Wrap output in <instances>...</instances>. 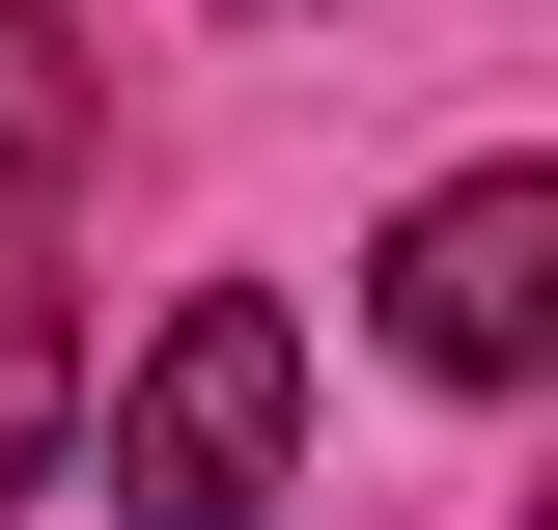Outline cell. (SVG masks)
Masks as SVG:
<instances>
[{
  "label": "cell",
  "instance_id": "6da1fadb",
  "mask_svg": "<svg viewBox=\"0 0 558 530\" xmlns=\"http://www.w3.org/2000/svg\"><path fill=\"white\" fill-rule=\"evenodd\" d=\"M279 447H307V308L279 279H196L112 363V530H279Z\"/></svg>",
  "mask_w": 558,
  "mask_h": 530
},
{
  "label": "cell",
  "instance_id": "7a4b0ae2",
  "mask_svg": "<svg viewBox=\"0 0 558 530\" xmlns=\"http://www.w3.org/2000/svg\"><path fill=\"white\" fill-rule=\"evenodd\" d=\"M391 363L418 392H531L558 363V168H447L391 224Z\"/></svg>",
  "mask_w": 558,
  "mask_h": 530
},
{
  "label": "cell",
  "instance_id": "3957f363",
  "mask_svg": "<svg viewBox=\"0 0 558 530\" xmlns=\"http://www.w3.org/2000/svg\"><path fill=\"white\" fill-rule=\"evenodd\" d=\"M84 140H112V57H84L57 0H0V224H57V196H84Z\"/></svg>",
  "mask_w": 558,
  "mask_h": 530
},
{
  "label": "cell",
  "instance_id": "277c9868",
  "mask_svg": "<svg viewBox=\"0 0 558 530\" xmlns=\"http://www.w3.org/2000/svg\"><path fill=\"white\" fill-rule=\"evenodd\" d=\"M57 419H84V308H57V224H0V503L57 474Z\"/></svg>",
  "mask_w": 558,
  "mask_h": 530
}]
</instances>
